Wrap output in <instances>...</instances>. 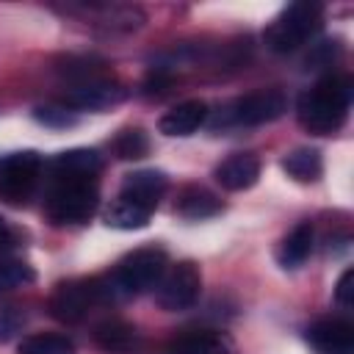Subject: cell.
I'll return each mask as SVG.
<instances>
[{"instance_id":"obj_26","label":"cell","mask_w":354,"mask_h":354,"mask_svg":"<svg viewBox=\"0 0 354 354\" xmlns=\"http://www.w3.org/2000/svg\"><path fill=\"white\" fill-rule=\"evenodd\" d=\"M22 326V318L14 310H0V343L11 340Z\"/></svg>"},{"instance_id":"obj_3","label":"cell","mask_w":354,"mask_h":354,"mask_svg":"<svg viewBox=\"0 0 354 354\" xmlns=\"http://www.w3.org/2000/svg\"><path fill=\"white\" fill-rule=\"evenodd\" d=\"M119 299L111 277L108 279H72L55 288V293L50 296V313L53 318L64 321V324H77L83 321L97 304L113 301Z\"/></svg>"},{"instance_id":"obj_25","label":"cell","mask_w":354,"mask_h":354,"mask_svg":"<svg viewBox=\"0 0 354 354\" xmlns=\"http://www.w3.org/2000/svg\"><path fill=\"white\" fill-rule=\"evenodd\" d=\"M351 282H354V268H346V271L340 274L337 285H335V301H337L343 310H348V307L354 304V288H351Z\"/></svg>"},{"instance_id":"obj_14","label":"cell","mask_w":354,"mask_h":354,"mask_svg":"<svg viewBox=\"0 0 354 354\" xmlns=\"http://www.w3.org/2000/svg\"><path fill=\"white\" fill-rule=\"evenodd\" d=\"M174 210L183 218L202 221V218H210V216L221 213V199L216 194H210L207 188H202V185H188V188L180 191V196L174 202Z\"/></svg>"},{"instance_id":"obj_12","label":"cell","mask_w":354,"mask_h":354,"mask_svg":"<svg viewBox=\"0 0 354 354\" xmlns=\"http://www.w3.org/2000/svg\"><path fill=\"white\" fill-rule=\"evenodd\" d=\"M124 91L105 80V77H97V80H86V83H77L69 97H66V105L69 108H80V111H100V108H108V105H116L122 102Z\"/></svg>"},{"instance_id":"obj_15","label":"cell","mask_w":354,"mask_h":354,"mask_svg":"<svg viewBox=\"0 0 354 354\" xmlns=\"http://www.w3.org/2000/svg\"><path fill=\"white\" fill-rule=\"evenodd\" d=\"M310 252H313V224L310 221H301V224H296L282 238V243L277 249V260L285 268H299L310 257Z\"/></svg>"},{"instance_id":"obj_4","label":"cell","mask_w":354,"mask_h":354,"mask_svg":"<svg viewBox=\"0 0 354 354\" xmlns=\"http://www.w3.org/2000/svg\"><path fill=\"white\" fill-rule=\"evenodd\" d=\"M321 6L318 3H290L279 11V17L266 28V47L274 53H293L307 39H313L321 28Z\"/></svg>"},{"instance_id":"obj_1","label":"cell","mask_w":354,"mask_h":354,"mask_svg":"<svg viewBox=\"0 0 354 354\" xmlns=\"http://www.w3.org/2000/svg\"><path fill=\"white\" fill-rule=\"evenodd\" d=\"M348 105H351V77L326 75L299 97L296 116L304 130L315 136H326L346 122Z\"/></svg>"},{"instance_id":"obj_10","label":"cell","mask_w":354,"mask_h":354,"mask_svg":"<svg viewBox=\"0 0 354 354\" xmlns=\"http://www.w3.org/2000/svg\"><path fill=\"white\" fill-rule=\"evenodd\" d=\"M260 177V160L252 152H235L216 166V183L224 191H246Z\"/></svg>"},{"instance_id":"obj_23","label":"cell","mask_w":354,"mask_h":354,"mask_svg":"<svg viewBox=\"0 0 354 354\" xmlns=\"http://www.w3.org/2000/svg\"><path fill=\"white\" fill-rule=\"evenodd\" d=\"M36 279L33 268L22 260H0V293L6 290H14V288H22V285H30Z\"/></svg>"},{"instance_id":"obj_18","label":"cell","mask_w":354,"mask_h":354,"mask_svg":"<svg viewBox=\"0 0 354 354\" xmlns=\"http://www.w3.org/2000/svg\"><path fill=\"white\" fill-rule=\"evenodd\" d=\"M282 171L288 177H293L296 183H315L324 171V163H321V152L318 149H310V147H301V149H293L282 158Z\"/></svg>"},{"instance_id":"obj_2","label":"cell","mask_w":354,"mask_h":354,"mask_svg":"<svg viewBox=\"0 0 354 354\" xmlns=\"http://www.w3.org/2000/svg\"><path fill=\"white\" fill-rule=\"evenodd\" d=\"M97 202V177H55L44 196V213L55 224H83L94 216Z\"/></svg>"},{"instance_id":"obj_9","label":"cell","mask_w":354,"mask_h":354,"mask_svg":"<svg viewBox=\"0 0 354 354\" xmlns=\"http://www.w3.org/2000/svg\"><path fill=\"white\" fill-rule=\"evenodd\" d=\"M307 343L315 354H354V326L346 318H321L307 326Z\"/></svg>"},{"instance_id":"obj_17","label":"cell","mask_w":354,"mask_h":354,"mask_svg":"<svg viewBox=\"0 0 354 354\" xmlns=\"http://www.w3.org/2000/svg\"><path fill=\"white\" fill-rule=\"evenodd\" d=\"M149 216L152 210L133 202V199H124V196H116L111 202V207L105 210V224L113 227V230H141L149 224Z\"/></svg>"},{"instance_id":"obj_13","label":"cell","mask_w":354,"mask_h":354,"mask_svg":"<svg viewBox=\"0 0 354 354\" xmlns=\"http://www.w3.org/2000/svg\"><path fill=\"white\" fill-rule=\"evenodd\" d=\"M205 119H207V105L202 100H185L160 116L158 130L163 136H191L205 124Z\"/></svg>"},{"instance_id":"obj_8","label":"cell","mask_w":354,"mask_h":354,"mask_svg":"<svg viewBox=\"0 0 354 354\" xmlns=\"http://www.w3.org/2000/svg\"><path fill=\"white\" fill-rule=\"evenodd\" d=\"M41 174V158L33 149L11 152L0 160V194L8 202H25Z\"/></svg>"},{"instance_id":"obj_11","label":"cell","mask_w":354,"mask_h":354,"mask_svg":"<svg viewBox=\"0 0 354 354\" xmlns=\"http://www.w3.org/2000/svg\"><path fill=\"white\" fill-rule=\"evenodd\" d=\"M166 188H169V180H166V174H163V171L141 169V171H133V174H127V177H124L119 196L133 199V202H138V205H144V207L155 210V207H158V202H160V196L166 194Z\"/></svg>"},{"instance_id":"obj_7","label":"cell","mask_w":354,"mask_h":354,"mask_svg":"<svg viewBox=\"0 0 354 354\" xmlns=\"http://www.w3.org/2000/svg\"><path fill=\"white\" fill-rule=\"evenodd\" d=\"M202 293V274L194 263H177L171 268H166L163 279L155 288V301L160 304V310L177 313V310H188L196 304Z\"/></svg>"},{"instance_id":"obj_27","label":"cell","mask_w":354,"mask_h":354,"mask_svg":"<svg viewBox=\"0 0 354 354\" xmlns=\"http://www.w3.org/2000/svg\"><path fill=\"white\" fill-rule=\"evenodd\" d=\"M14 243H17V235H14V230L6 224V218H0V254H3V252H8Z\"/></svg>"},{"instance_id":"obj_16","label":"cell","mask_w":354,"mask_h":354,"mask_svg":"<svg viewBox=\"0 0 354 354\" xmlns=\"http://www.w3.org/2000/svg\"><path fill=\"white\" fill-rule=\"evenodd\" d=\"M100 169L102 158L94 149H69L53 160V177H97Z\"/></svg>"},{"instance_id":"obj_6","label":"cell","mask_w":354,"mask_h":354,"mask_svg":"<svg viewBox=\"0 0 354 354\" xmlns=\"http://www.w3.org/2000/svg\"><path fill=\"white\" fill-rule=\"evenodd\" d=\"M285 108H288V100L279 88H260V91H252L224 105L216 116V124H246V127L266 124V122L279 119Z\"/></svg>"},{"instance_id":"obj_24","label":"cell","mask_w":354,"mask_h":354,"mask_svg":"<svg viewBox=\"0 0 354 354\" xmlns=\"http://www.w3.org/2000/svg\"><path fill=\"white\" fill-rule=\"evenodd\" d=\"M33 116L47 127H72V124H77V116L69 105H44V108H36Z\"/></svg>"},{"instance_id":"obj_22","label":"cell","mask_w":354,"mask_h":354,"mask_svg":"<svg viewBox=\"0 0 354 354\" xmlns=\"http://www.w3.org/2000/svg\"><path fill=\"white\" fill-rule=\"evenodd\" d=\"M19 354H75V343L66 335H30L19 343Z\"/></svg>"},{"instance_id":"obj_21","label":"cell","mask_w":354,"mask_h":354,"mask_svg":"<svg viewBox=\"0 0 354 354\" xmlns=\"http://www.w3.org/2000/svg\"><path fill=\"white\" fill-rule=\"evenodd\" d=\"M111 149L119 160H138L149 152V138L144 130L138 127H127V130H119L116 138L111 141Z\"/></svg>"},{"instance_id":"obj_5","label":"cell","mask_w":354,"mask_h":354,"mask_svg":"<svg viewBox=\"0 0 354 354\" xmlns=\"http://www.w3.org/2000/svg\"><path fill=\"white\" fill-rule=\"evenodd\" d=\"M166 268L169 263L163 249H138L119 263V268L111 274V282L119 296H136L149 288H158Z\"/></svg>"},{"instance_id":"obj_20","label":"cell","mask_w":354,"mask_h":354,"mask_svg":"<svg viewBox=\"0 0 354 354\" xmlns=\"http://www.w3.org/2000/svg\"><path fill=\"white\" fill-rule=\"evenodd\" d=\"M94 340L105 351H130L138 343V335L130 324H124L119 318H111V321H102V324L94 326Z\"/></svg>"},{"instance_id":"obj_19","label":"cell","mask_w":354,"mask_h":354,"mask_svg":"<svg viewBox=\"0 0 354 354\" xmlns=\"http://www.w3.org/2000/svg\"><path fill=\"white\" fill-rule=\"evenodd\" d=\"M166 354H232L230 343L216 332H191L166 346Z\"/></svg>"}]
</instances>
